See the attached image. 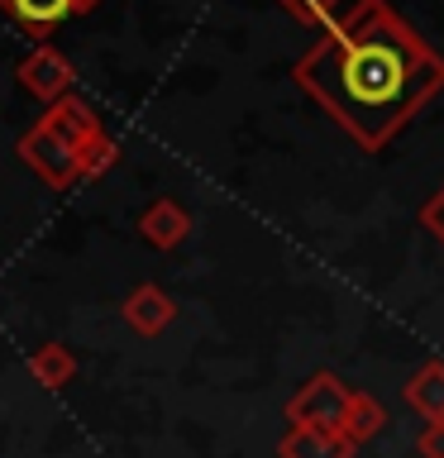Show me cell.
Masks as SVG:
<instances>
[{"label": "cell", "mask_w": 444, "mask_h": 458, "mask_svg": "<svg viewBox=\"0 0 444 458\" xmlns=\"http://www.w3.org/2000/svg\"><path fill=\"white\" fill-rule=\"evenodd\" d=\"M29 372H34L38 386L57 392V386H67L72 377H77V358L67 353V344H43V349L29 353Z\"/></svg>", "instance_id": "cell-10"}, {"label": "cell", "mask_w": 444, "mask_h": 458, "mask_svg": "<svg viewBox=\"0 0 444 458\" xmlns=\"http://www.w3.org/2000/svg\"><path fill=\"white\" fill-rule=\"evenodd\" d=\"M406 406L421 415L425 425L444 420V363L440 358H430V363L415 368V377L406 382Z\"/></svg>", "instance_id": "cell-9"}, {"label": "cell", "mask_w": 444, "mask_h": 458, "mask_svg": "<svg viewBox=\"0 0 444 458\" xmlns=\"http://www.w3.org/2000/svg\"><path fill=\"white\" fill-rule=\"evenodd\" d=\"M282 458H354V444L335 435V429H306V425H292L278 444Z\"/></svg>", "instance_id": "cell-8"}, {"label": "cell", "mask_w": 444, "mask_h": 458, "mask_svg": "<svg viewBox=\"0 0 444 458\" xmlns=\"http://www.w3.org/2000/svg\"><path fill=\"white\" fill-rule=\"evenodd\" d=\"M91 5H100V0H77V10H91Z\"/></svg>", "instance_id": "cell-17"}, {"label": "cell", "mask_w": 444, "mask_h": 458, "mask_svg": "<svg viewBox=\"0 0 444 458\" xmlns=\"http://www.w3.org/2000/svg\"><path fill=\"white\" fill-rule=\"evenodd\" d=\"M382 425H387L382 406H378V401H372L368 392H358V396H354V406H349V420H344V429H339V435H344V439H349L354 449H358V444H368V439L378 435Z\"/></svg>", "instance_id": "cell-12"}, {"label": "cell", "mask_w": 444, "mask_h": 458, "mask_svg": "<svg viewBox=\"0 0 444 458\" xmlns=\"http://www.w3.org/2000/svg\"><path fill=\"white\" fill-rule=\"evenodd\" d=\"M177 320V306H172V296L163 292V286L143 282L129 292L124 301V325L134 329V335H163V329Z\"/></svg>", "instance_id": "cell-6"}, {"label": "cell", "mask_w": 444, "mask_h": 458, "mask_svg": "<svg viewBox=\"0 0 444 458\" xmlns=\"http://www.w3.org/2000/svg\"><path fill=\"white\" fill-rule=\"evenodd\" d=\"M354 386H344L335 372H315L296 386V396L286 401V420L292 425H306V429H344L349 420V406H354Z\"/></svg>", "instance_id": "cell-2"}, {"label": "cell", "mask_w": 444, "mask_h": 458, "mask_svg": "<svg viewBox=\"0 0 444 458\" xmlns=\"http://www.w3.org/2000/svg\"><path fill=\"white\" fill-rule=\"evenodd\" d=\"M14 20L24 29H34V34H48L53 24H63L67 14H77V0H0Z\"/></svg>", "instance_id": "cell-11"}, {"label": "cell", "mask_w": 444, "mask_h": 458, "mask_svg": "<svg viewBox=\"0 0 444 458\" xmlns=\"http://www.w3.org/2000/svg\"><path fill=\"white\" fill-rule=\"evenodd\" d=\"M139 229H143V239L153 243V249H177V243L192 234V215H186L177 200H153L149 210L139 215Z\"/></svg>", "instance_id": "cell-7"}, {"label": "cell", "mask_w": 444, "mask_h": 458, "mask_svg": "<svg viewBox=\"0 0 444 458\" xmlns=\"http://www.w3.org/2000/svg\"><path fill=\"white\" fill-rule=\"evenodd\" d=\"M38 124L48 129L57 143H67L72 153H81L86 143L100 134V120L91 114V106H86V100H77V96H63L57 106H48V114H43Z\"/></svg>", "instance_id": "cell-5"}, {"label": "cell", "mask_w": 444, "mask_h": 458, "mask_svg": "<svg viewBox=\"0 0 444 458\" xmlns=\"http://www.w3.org/2000/svg\"><path fill=\"white\" fill-rule=\"evenodd\" d=\"M20 157H24V163L38 172L43 182L53 186V191H67V186L81 177L77 153H72L67 143H57V139H53L43 124H38V129H29V134L20 139Z\"/></svg>", "instance_id": "cell-3"}, {"label": "cell", "mask_w": 444, "mask_h": 458, "mask_svg": "<svg viewBox=\"0 0 444 458\" xmlns=\"http://www.w3.org/2000/svg\"><path fill=\"white\" fill-rule=\"evenodd\" d=\"M115 163H120V143H115L110 134H96L86 148L77 153V167H81V177H100V172H110Z\"/></svg>", "instance_id": "cell-13"}, {"label": "cell", "mask_w": 444, "mask_h": 458, "mask_svg": "<svg viewBox=\"0 0 444 458\" xmlns=\"http://www.w3.org/2000/svg\"><path fill=\"white\" fill-rule=\"evenodd\" d=\"M292 77L358 148L382 153L444 91V57L387 0H349Z\"/></svg>", "instance_id": "cell-1"}, {"label": "cell", "mask_w": 444, "mask_h": 458, "mask_svg": "<svg viewBox=\"0 0 444 458\" xmlns=\"http://www.w3.org/2000/svg\"><path fill=\"white\" fill-rule=\"evenodd\" d=\"M72 77H77V72H72V63H67L57 48H48V43H43V48H34V53L20 63L24 91L38 96V100H48V106H57L63 96H72Z\"/></svg>", "instance_id": "cell-4"}, {"label": "cell", "mask_w": 444, "mask_h": 458, "mask_svg": "<svg viewBox=\"0 0 444 458\" xmlns=\"http://www.w3.org/2000/svg\"><path fill=\"white\" fill-rule=\"evenodd\" d=\"M415 454L421 458H444V420L425 425L421 435H415Z\"/></svg>", "instance_id": "cell-15"}, {"label": "cell", "mask_w": 444, "mask_h": 458, "mask_svg": "<svg viewBox=\"0 0 444 458\" xmlns=\"http://www.w3.org/2000/svg\"><path fill=\"white\" fill-rule=\"evenodd\" d=\"M278 5L286 10V14H296L301 24H311V29H325L335 14L349 5V0H278Z\"/></svg>", "instance_id": "cell-14"}, {"label": "cell", "mask_w": 444, "mask_h": 458, "mask_svg": "<svg viewBox=\"0 0 444 458\" xmlns=\"http://www.w3.org/2000/svg\"><path fill=\"white\" fill-rule=\"evenodd\" d=\"M421 225H425V229H430V234H435L440 243H444V186H440V191H435V196H430L425 206H421Z\"/></svg>", "instance_id": "cell-16"}]
</instances>
